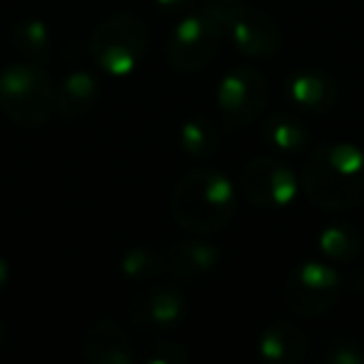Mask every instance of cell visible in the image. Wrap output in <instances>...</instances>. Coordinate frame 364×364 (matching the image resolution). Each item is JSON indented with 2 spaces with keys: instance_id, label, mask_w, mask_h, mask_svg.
Returning a JSON list of instances; mask_svg holds the SVG:
<instances>
[{
  "instance_id": "6da1fadb",
  "label": "cell",
  "mask_w": 364,
  "mask_h": 364,
  "mask_svg": "<svg viewBox=\"0 0 364 364\" xmlns=\"http://www.w3.org/2000/svg\"><path fill=\"white\" fill-rule=\"evenodd\" d=\"M302 190L319 210H357L364 205V150L352 142L317 145L302 170Z\"/></svg>"
},
{
  "instance_id": "7a4b0ae2",
  "label": "cell",
  "mask_w": 364,
  "mask_h": 364,
  "mask_svg": "<svg viewBox=\"0 0 364 364\" xmlns=\"http://www.w3.org/2000/svg\"><path fill=\"white\" fill-rule=\"evenodd\" d=\"M240 195L228 175L215 167H198L175 185L170 215L182 230L210 235L232 223Z\"/></svg>"
},
{
  "instance_id": "3957f363",
  "label": "cell",
  "mask_w": 364,
  "mask_h": 364,
  "mask_svg": "<svg viewBox=\"0 0 364 364\" xmlns=\"http://www.w3.org/2000/svg\"><path fill=\"white\" fill-rule=\"evenodd\" d=\"M0 112L21 127H41L55 112V87L38 63H16L0 73Z\"/></svg>"
},
{
  "instance_id": "277c9868",
  "label": "cell",
  "mask_w": 364,
  "mask_h": 364,
  "mask_svg": "<svg viewBox=\"0 0 364 364\" xmlns=\"http://www.w3.org/2000/svg\"><path fill=\"white\" fill-rule=\"evenodd\" d=\"M150 48V31L135 13H115L105 18L90 36V55L100 70L125 77L140 68Z\"/></svg>"
},
{
  "instance_id": "5b68a950",
  "label": "cell",
  "mask_w": 364,
  "mask_h": 364,
  "mask_svg": "<svg viewBox=\"0 0 364 364\" xmlns=\"http://www.w3.org/2000/svg\"><path fill=\"white\" fill-rule=\"evenodd\" d=\"M223 21L215 6L188 13L167 38V60L177 73H200L215 60L223 43Z\"/></svg>"
},
{
  "instance_id": "8992f818",
  "label": "cell",
  "mask_w": 364,
  "mask_h": 364,
  "mask_svg": "<svg viewBox=\"0 0 364 364\" xmlns=\"http://www.w3.org/2000/svg\"><path fill=\"white\" fill-rule=\"evenodd\" d=\"M342 277L327 262L309 259L299 262L287 274L282 287V299L289 314L299 319H317L327 314L342 297Z\"/></svg>"
},
{
  "instance_id": "52a82bcc",
  "label": "cell",
  "mask_w": 364,
  "mask_h": 364,
  "mask_svg": "<svg viewBox=\"0 0 364 364\" xmlns=\"http://www.w3.org/2000/svg\"><path fill=\"white\" fill-rule=\"evenodd\" d=\"M223 31L247 58H272L282 48V33L272 16L245 3H215Z\"/></svg>"
},
{
  "instance_id": "ba28073f",
  "label": "cell",
  "mask_w": 364,
  "mask_h": 364,
  "mask_svg": "<svg viewBox=\"0 0 364 364\" xmlns=\"http://www.w3.org/2000/svg\"><path fill=\"white\" fill-rule=\"evenodd\" d=\"M267 77L250 65H237L223 75L218 85V110L230 127L252 125L267 105Z\"/></svg>"
},
{
  "instance_id": "9c48e42d",
  "label": "cell",
  "mask_w": 364,
  "mask_h": 364,
  "mask_svg": "<svg viewBox=\"0 0 364 364\" xmlns=\"http://www.w3.org/2000/svg\"><path fill=\"white\" fill-rule=\"evenodd\" d=\"M240 190L250 205L262 210H279L294 203L299 180L277 157H255L242 167Z\"/></svg>"
},
{
  "instance_id": "30bf717a",
  "label": "cell",
  "mask_w": 364,
  "mask_h": 364,
  "mask_svg": "<svg viewBox=\"0 0 364 364\" xmlns=\"http://www.w3.org/2000/svg\"><path fill=\"white\" fill-rule=\"evenodd\" d=\"M127 319L137 332L167 334L188 319V299L177 287L142 284L127 304Z\"/></svg>"
},
{
  "instance_id": "8fae6325",
  "label": "cell",
  "mask_w": 364,
  "mask_h": 364,
  "mask_svg": "<svg viewBox=\"0 0 364 364\" xmlns=\"http://www.w3.org/2000/svg\"><path fill=\"white\" fill-rule=\"evenodd\" d=\"M284 95L297 110L309 115H327L339 100V85L329 73L317 68H302L284 80Z\"/></svg>"
},
{
  "instance_id": "7c38bea8",
  "label": "cell",
  "mask_w": 364,
  "mask_h": 364,
  "mask_svg": "<svg viewBox=\"0 0 364 364\" xmlns=\"http://www.w3.org/2000/svg\"><path fill=\"white\" fill-rule=\"evenodd\" d=\"M80 354L90 364H130L132 337L115 319H95L80 337Z\"/></svg>"
},
{
  "instance_id": "4fadbf2b",
  "label": "cell",
  "mask_w": 364,
  "mask_h": 364,
  "mask_svg": "<svg viewBox=\"0 0 364 364\" xmlns=\"http://www.w3.org/2000/svg\"><path fill=\"white\" fill-rule=\"evenodd\" d=\"M223 259L220 250L203 240H180L165 252V272L175 282H198L205 274L215 272Z\"/></svg>"
},
{
  "instance_id": "5bb4252c",
  "label": "cell",
  "mask_w": 364,
  "mask_h": 364,
  "mask_svg": "<svg viewBox=\"0 0 364 364\" xmlns=\"http://www.w3.org/2000/svg\"><path fill=\"white\" fill-rule=\"evenodd\" d=\"M257 354L267 362L297 364L307 357V334L302 327L284 319H274L262 329L257 339Z\"/></svg>"
},
{
  "instance_id": "9a60e30c",
  "label": "cell",
  "mask_w": 364,
  "mask_h": 364,
  "mask_svg": "<svg viewBox=\"0 0 364 364\" xmlns=\"http://www.w3.org/2000/svg\"><path fill=\"white\" fill-rule=\"evenodd\" d=\"M100 100V85L87 70H75L55 90V110L63 120H80L95 110Z\"/></svg>"
},
{
  "instance_id": "2e32d148",
  "label": "cell",
  "mask_w": 364,
  "mask_h": 364,
  "mask_svg": "<svg viewBox=\"0 0 364 364\" xmlns=\"http://www.w3.org/2000/svg\"><path fill=\"white\" fill-rule=\"evenodd\" d=\"M317 250L334 264H349L362 255L364 237L352 223H332L319 230Z\"/></svg>"
},
{
  "instance_id": "e0dca14e",
  "label": "cell",
  "mask_w": 364,
  "mask_h": 364,
  "mask_svg": "<svg viewBox=\"0 0 364 364\" xmlns=\"http://www.w3.org/2000/svg\"><path fill=\"white\" fill-rule=\"evenodd\" d=\"M259 135L267 145L279 152H302L309 145V130L292 112H272L259 127Z\"/></svg>"
},
{
  "instance_id": "ac0fdd59",
  "label": "cell",
  "mask_w": 364,
  "mask_h": 364,
  "mask_svg": "<svg viewBox=\"0 0 364 364\" xmlns=\"http://www.w3.org/2000/svg\"><path fill=\"white\" fill-rule=\"evenodd\" d=\"M220 127L215 125L208 117H193V120H185L180 127V142L182 152L190 155L193 160H210L215 152L220 150Z\"/></svg>"
},
{
  "instance_id": "d6986e66",
  "label": "cell",
  "mask_w": 364,
  "mask_h": 364,
  "mask_svg": "<svg viewBox=\"0 0 364 364\" xmlns=\"http://www.w3.org/2000/svg\"><path fill=\"white\" fill-rule=\"evenodd\" d=\"M165 272V252H157L155 247H130L120 257V274L127 282L150 284Z\"/></svg>"
},
{
  "instance_id": "ffe728a7",
  "label": "cell",
  "mask_w": 364,
  "mask_h": 364,
  "mask_svg": "<svg viewBox=\"0 0 364 364\" xmlns=\"http://www.w3.org/2000/svg\"><path fill=\"white\" fill-rule=\"evenodd\" d=\"M13 43L31 63L41 65L50 55V31L43 21H23L13 28Z\"/></svg>"
},
{
  "instance_id": "44dd1931",
  "label": "cell",
  "mask_w": 364,
  "mask_h": 364,
  "mask_svg": "<svg viewBox=\"0 0 364 364\" xmlns=\"http://www.w3.org/2000/svg\"><path fill=\"white\" fill-rule=\"evenodd\" d=\"M317 362L327 364H364V347L349 334L327 337L317 349Z\"/></svg>"
},
{
  "instance_id": "7402d4cb",
  "label": "cell",
  "mask_w": 364,
  "mask_h": 364,
  "mask_svg": "<svg viewBox=\"0 0 364 364\" xmlns=\"http://www.w3.org/2000/svg\"><path fill=\"white\" fill-rule=\"evenodd\" d=\"M142 364H188L190 352L177 342H152L140 354Z\"/></svg>"
},
{
  "instance_id": "603a6c76",
  "label": "cell",
  "mask_w": 364,
  "mask_h": 364,
  "mask_svg": "<svg viewBox=\"0 0 364 364\" xmlns=\"http://www.w3.org/2000/svg\"><path fill=\"white\" fill-rule=\"evenodd\" d=\"M155 6L165 13H175V11H185V8H193L195 0H155Z\"/></svg>"
},
{
  "instance_id": "cb8c5ba5",
  "label": "cell",
  "mask_w": 364,
  "mask_h": 364,
  "mask_svg": "<svg viewBox=\"0 0 364 364\" xmlns=\"http://www.w3.org/2000/svg\"><path fill=\"white\" fill-rule=\"evenodd\" d=\"M8 282H11V264H8V259L0 255V294L6 292Z\"/></svg>"
},
{
  "instance_id": "d4e9b609",
  "label": "cell",
  "mask_w": 364,
  "mask_h": 364,
  "mask_svg": "<svg viewBox=\"0 0 364 364\" xmlns=\"http://www.w3.org/2000/svg\"><path fill=\"white\" fill-rule=\"evenodd\" d=\"M8 339H11V327H8V322L3 317H0V349L6 347Z\"/></svg>"
},
{
  "instance_id": "484cf974",
  "label": "cell",
  "mask_w": 364,
  "mask_h": 364,
  "mask_svg": "<svg viewBox=\"0 0 364 364\" xmlns=\"http://www.w3.org/2000/svg\"><path fill=\"white\" fill-rule=\"evenodd\" d=\"M218 3H237V0H218Z\"/></svg>"
}]
</instances>
